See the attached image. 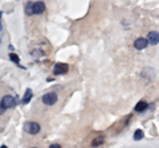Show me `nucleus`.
I'll return each mask as SVG.
<instances>
[{
    "label": "nucleus",
    "instance_id": "12",
    "mask_svg": "<svg viewBox=\"0 0 159 148\" xmlns=\"http://www.w3.org/2000/svg\"><path fill=\"white\" fill-rule=\"evenodd\" d=\"M9 60H11L13 63H16L17 66H20V67H23L21 65H20V57L17 56L16 53H9Z\"/></svg>",
    "mask_w": 159,
    "mask_h": 148
},
{
    "label": "nucleus",
    "instance_id": "4",
    "mask_svg": "<svg viewBox=\"0 0 159 148\" xmlns=\"http://www.w3.org/2000/svg\"><path fill=\"white\" fill-rule=\"evenodd\" d=\"M68 70H69V66L66 65V63L57 62L53 67V74L54 76H61V74H66Z\"/></svg>",
    "mask_w": 159,
    "mask_h": 148
},
{
    "label": "nucleus",
    "instance_id": "9",
    "mask_svg": "<svg viewBox=\"0 0 159 148\" xmlns=\"http://www.w3.org/2000/svg\"><path fill=\"white\" fill-rule=\"evenodd\" d=\"M147 107H148V103L145 102V101H141V102L137 103L135 107H134V111L135 112H143L145 110H147Z\"/></svg>",
    "mask_w": 159,
    "mask_h": 148
},
{
    "label": "nucleus",
    "instance_id": "8",
    "mask_svg": "<svg viewBox=\"0 0 159 148\" xmlns=\"http://www.w3.org/2000/svg\"><path fill=\"white\" fill-rule=\"evenodd\" d=\"M32 97H33V93H32V90H31V89H27L25 93H24L23 99H21V103H23V105H28V103L31 102Z\"/></svg>",
    "mask_w": 159,
    "mask_h": 148
},
{
    "label": "nucleus",
    "instance_id": "3",
    "mask_svg": "<svg viewBox=\"0 0 159 148\" xmlns=\"http://www.w3.org/2000/svg\"><path fill=\"white\" fill-rule=\"evenodd\" d=\"M41 101H43L44 105H47V106H53L54 103L57 102V94H56V93H47V94L43 95Z\"/></svg>",
    "mask_w": 159,
    "mask_h": 148
},
{
    "label": "nucleus",
    "instance_id": "19",
    "mask_svg": "<svg viewBox=\"0 0 159 148\" xmlns=\"http://www.w3.org/2000/svg\"><path fill=\"white\" fill-rule=\"evenodd\" d=\"M32 148H37V147H32Z\"/></svg>",
    "mask_w": 159,
    "mask_h": 148
},
{
    "label": "nucleus",
    "instance_id": "15",
    "mask_svg": "<svg viewBox=\"0 0 159 148\" xmlns=\"http://www.w3.org/2000/svg\"><path fill=\"white\" fill-rule=\"evenodd\" d=\"M49 148H61V146L57 144V143H54V144H51V146H49Z\"/></svg>",
    "mask_w": 159,
    "mask_h": 148
},
{
    "label": "nucleus",
    "instance_id": "7",
    "mask_svg": "<svg viewBox=\"0 0 159 148\" xmlns=\"http://www.w3.org/2000/svg\"><path fill=\"white\" fill-rule=\"evenodd\" d=\"M44 11H45V3L44 2L33 3V15H41Z\"/></svg>",
    "mask_w": 159,
    "mask_h": 148
},
{
    "label": "nucleus",
    "instance_id": "18",
    "mask_svg": "<svg viewBox=\"0 0 159 148\" xmlns=\"http://www.w3.org/2000/svg\"><path fill=\"white\" fill-rule=\"evenodd\" d=\"M0 44H2V38H0Z\"/></svg>",
    "mask_w": 159,
    "mask_h": 148
},
{
    "label": "nucleus",
    "instance_id": "5",
    "mask_svg": "<svg viewBox=\"0 0 159 148\" xmlns=\"http://www.w3.org/2000/svg\"><path fill=\"white\" fill-rule=\"evenodd\" d=\"M148 45L147 42V38L145 37H138L135 41H134V48L137 49V50H143V49H146Z\"/></svg>",
    "mask_w": 159,
    "mask_h": 148
},
{
    "label": "nucleus",
    "instance_id": "13",
    "mask_svg": "<svg viewBox=\"0 0 159 148\" xmlns=\"http://www.w3.org/2000/svg\"><path fill=\"white\" fill-rule=\"evenodd\" d=\"M143 136H145V134H143L142 130H135V132H134V140H135V141L142 140Z\"/></svg>",
    "mask_w": 159,
    "mask_h": 148
},
{
    "label": "nucleus",
    "instance_id": "16",
    "mask_svg": "<svg viewBox=\"0 0 159 148\" xmlns=\"http://www.w3.org/2000/svg\"><path fill=\"white\" fill-rule=\"evenodd\" d=\"M2 16H3V12L0 11V31L3 29V24H2Z\"/></svg>",
    "mask_w": 159,
    "mask_h": 148
},
{
    "label": "nucleus",
    "instance_id": "6",
    "mask_svg": "<svg viewBox=\"0 0 159 148\" xmlns=\"http://www.w3.org/2000/svg\"><path fill=\"white\" fill-rule=\"evenodd\" d=\"M147 42L151 45H158L159 44V32H150L147 36Z\"/></svg>",
    "mask_w": 159,
    "mask_h": 148
},
{
    "label": "nucleus",
    "instance_id": "17",
    "mask_svg": "<svg viewBox=\"0 0 159 148\" xmlns=\"http://www.w3.org/2000/svg\"><path fill=\"white\" fill-rule=\"evenodd\" d=\"M0 148H8L7 146H2V147H0Z\"/></svg>",
    "mask_w": 159,
    "mask_h": 148
},
{
    "label": "nucleus",
    "instance_id": "11",
    "mask_svg": "<svg viewBox=\"0 0 159 148\" xmlns=\"http://www.w3.org/2000/svg\"><path fill=\"white\" fill-rule=\"evenodd\" d=\"M24 11H25L27 16H32L33 15V3L32 2H27L24 6Z\"/></svg>",
    "mask_w": 159,
    "mask_h": 148
},
{
    "label": "nucleus",
    "instance_id": "10",
    "mask_svg": "<svg viewBox=\"0 0 159 148\" xmlns=\"http://www.w3.org/2000/svg\"><path fill=\"white\" fill-rule=\"evenodd\" d=\"M103 141H105V137H103V136H97V137H94L93 141H92V147H93V148H97V147H99V146H102Z\"/></svg>",
    "mask_w": 159,
    "mask_h": 148
},
{
    "label": "nucleus",
    "instance_id": "1",
    "mask_svg": "<svg viewBox=\"0 0 159 148\" xmlns=\"http://www.w3.org/2000/svg\"><path fill=\"white\" fill-rule=\"evenodd\" d=\"M0 103H2V106L6 108V110H8V108H13L17 106V97L15 98L12 95H4L2 98V101H0Z\"/></svg>",
    "mask_w": 159,
    "mask_h": 148
},
{
    "label": "nucleus",
    "instance_id": "14",
    "mask_svg": "<svg viewBox=\"0 0 159 148\" xmlns=\"http://www.w3.org/2000/svg\"><path fill=\"white\" fill-rule=\"evenodd\" d=\"M6 111H7V110H6V108H4L3 106H2V103H0V115H3Z\"/></svg>",
    "mask_w": 159,
    "mask_h": 148
},
{
    "label": "nucleus",
    "instance_id": "2",
    "mask_svg": "<svg viewBox=\"0 0 159 148\" xmlns=\"http://www.w3.org/2000/svg\"><path fill=\"white\" fill-rule=\"evenodd\" d=\"M40 130H41V127L37 122H25V124H24V131L29 135H36L40 132Z\"/></svg>",
    "mask_w": 159,
    "mask_h": 148
}]
</instances>
